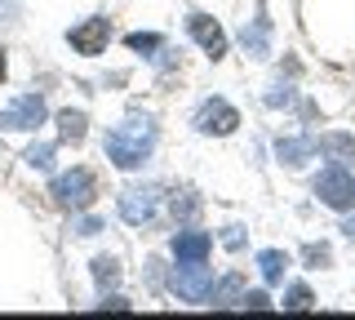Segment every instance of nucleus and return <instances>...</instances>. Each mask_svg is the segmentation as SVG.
<instances>
[{
	"label": "nucleus",
	"instance_id": "obj_28",
	"mask_svg": "<svg viewBox=\"0 0 355 320\" xmlns=\"http://www.w3.org/2000/svg\"><path fill=\"white\" fill-rule=\"evenodd\" d=\"M342 231H347V236L355 240V209H351V218H347V223H342Z\"/></svg>",
	"mask_w": 355,
	"mask_h": 320
},
{
	"label": "nucleus",
	"instance_id": "obj_4",
	"mask_svg": "<svg viewBox=\"0 0 355 320\" xmlns=\"http://www.w3.org/2000/svg\"><path fill=\"white\" fill-rule=\"evenodd\" d=\"M44 116H49V107H44L40 94H18L14 103L0 107V129L5 134H31V129L44 125Z\"/></svg>",
	"mask_w": 355,
	"mask_h": 320
},
{
	"label": "nucleus",
	"instance_id": "obj_22",
	"mask_svg": "<svg viewBox=\"0 0 355 320\" xmlns=\"http://www.w3.org/2000/svg\"><path fill=\"white\" fill-rule=\"evenodd\" d=\"M302 258H306V267H329V262H333V253H329V245H306L302 249Z\"/></svg>",
	"mask_w": 355,
	"mask_h": 320
},
{
	"label": "nucleus",
	"instance_id": "obj_27",
	"mask_svg": "<svg viewBox=\"0 0 355 320\" xmlns=\"http://www.w3.org/2000/svg\"><path fill=\"white\" fill-rule=\"evenodd\" d=\"M98 307H111V312H129V298H120V294H103V303H98Z\"/></svg>",
	"mask_w": 355,
	"mask_h": 320
},
{
	"label": "nucleus",
	"instance_id": "obj_25",
	"mask_svg": "<svg viewBox=\"0 0 355 320\" xmlns=\"http://www.w3.org/2000/svg\"><path fill=\"white\" fill-rule=\"evenodd\" d=\"M240 307H249V312H266V307H271V298H266L262 289H249L240 298Z\"/></svg>",
	"mask_w": 355,
	"mask_h": 320
},
{
	"label": "nucleus",
	"instance_id": "obj_11",
	"mask_svg": "<svg viewBox=\"0 0 355 320\" xmlns=\"http://www.w3.org/2000/svg\"><path fill=\"white\" fill-rule=\"evenodd\" d=\"M209 249H214V236H209V231L187 227V231H178V236H173V258L178 262H205Z\"/></svg>",
	"mask_w": 355,
	"mask_h": 320
},
{
	"label": "nucleus",
	"instance_id": "obj_15",
	"mask_svg": "<svg viewBox=\"0 0 355 320\" xmlns=\"http://www.w3.org/2000/svg\"><path fill=\"white\" fill-rule=\"evenodd\" d=\"M258 271H262L266 285H280L284 271H288V253H284V249H262V253H258Z\"/></svg>",
	"mask_w": 355,
	"mask_h": 320
},
{
	"label": "nucleus",
	"instance_id": "obj_5",
	"mask_svg": "<svg viewBox=\"0 0 355 320\" xmlns=\"http://www.w3.org/2000/svg\"><path fill=\"white\" fill-rule=\"evenodd\" d=\"M169 285H173V294L182 298V303H209L218 280H214V271H209L205 262H178Z\"/></svg>",
	"mask_w": 355,
	"mask_h": 320
},
{
	"label": "nucleus",
	"instance_id": "obj_6",
	"mask_svg": "<svg viewBox=\"0 0 355 320\" xmlns=\"http://www.w3.org/2000/svg\"><path fill=\"white\" fill-rule=\"evenodd\" d=\"M196 134H214V138H227V134H236V125H240V112L227 103V98H205V103L196 107Z\"/></svg>",
	"mask_w": 355,
	"mask_h": 320
},
{
	"label": "nucleus",
	"instance_id": "obj_2",
	"mask_svg": "<svg viewBox=\"0 0 355 320\" xmlns=\"http://www.w3.org/2000/svg\"><path fill=\"white\" fill-rule=\"evenodd\" d=\"M49 196H53V205H58V209H71V214H80V209L94 205L98 183H94V174H89V169H67V174H58V178H53Z\"/></svg>",
	"mask_w": 355,
	"mask_h": 320
},
{
	"label": "nucleus",
	"instance_id": "obj_24",
	"mask_svg": "<svg viewBox=\"0 0 355 320\" xmlns=\"http://www.w3.org/2000/svg\"><path fill=\"white\" fill-rule=\"evenodd\" d=\"M71 231L76 236H98V231H107V227H103V218H76Z\"/></svg>",
	"mask_w": 355,
	"mask_h": 320
},
{
	"label": "nucleus",
	"instance_id": "obj_14",
	"mask_svg": "<svg viewBox=\"0 0 355 320\" xmlns=\"http://www.w3.org/2000/svg\"><path fill=\"white\" fill-rule=\"evenodd\" d=\"M85 134H89V116H85V112H71V107H67V112H58V138H62V142L80 147Z\"/></svg>",
	"mask_w": 355,
	"mask_h": 320
},
{
	"label": "nucleus",
	"instance_id": "obj_1",
	"mask_svg": "<svg viewBox=\"0 0 355 320\" xmlns=\"http://www.w3.org/2000/svg\"><path fill=\"white\" fill-rule=\"evenodd\" d=\"M103 151H107V160L116 165V169H142L147 165V156L155 151V125L147 116H129L125 125H116L111 134L103 138Z\"/></svg>",
	"mask_w": 355,
	"mask_h": 320
},
{
	"label": "nucleus",
	"instance_id": "obj_19",
	"mask_svg": "<svg viewBox=\"0 0 355 320\" xmlns=\"http://www.w3.org/2000/svg\"><path fill=\"white\" fill-rule=\"evenodd\" d=\"M125 45L133 53H151V49H164V36H155V31H129Z\"/></svg>",
	"mask_w": 355,
	"mask_h": 320
},
{
	"label": "nucleus",
	"instance_id": "obj_8",
	"mask_svg": "<svg viewBox=\"0 0 355 320\" xmlns=\"http://www.w3.org/2000/svg\"><path fill=\"white\" fill-rule=\"evenodd\" d=\"M155 209H160V192H155V187H129V192H120V218H125L129 227L151 223Z\"/></svg>",
	"mask_w": 355,
	"mask_h": 320
},
{
	"label": "nucleus",
	"instance_id": "obj_18",
	"mask_svg": "<svg viewBox=\"0 0 355 320\" xmlns=\"http://www.w3.org/2000/svg\"><path fill=\"white\" fill-rule=\"evenodd\" d=\"M240 276H227V280H222V285H214V307H231V303H240Z\"/></svg>",
	"mask_w": 355,
	"mask_h": 320
},
{
	"label": "nucleus",
	"instance_id": "obj_10",
	"mask_svg": "<svg viewBox=\"0 0 355 320\" xmlns=\"http://www.w3.org/2000/svg\"><path fill=\"white\" fill-rule=\"evenodd\" d=\"M240 45H244L249 58H266V53H271V18H266V9H258V14L244 23Z\"/></svg>",
	"mask_w": 355,
	"mask_h": 320
},
{
	"label": "nucleus",
	"instance_id": "obj_16",
	"mask_svg": "<svg viewBox=\"0 0 355 320\" xmlns=\"http://www.w3.org/2000/svg\"><path fill=\"white\" fill-rule=\"evenodd\" d=\"M22 160H27L36 174H49V169H53V142H31Z\"/></svg>",
	"mask_w": 355,
	"mask_h": 320
},
{
	"label": "nucleus",
	"instance_id": "obj_21",
	"mask_svg": "<svg viewBox=\"0 0 355 320\" xmlns=\"http://www.w3.org/2000/svg\"><path fill=\"white\" fill-rule=\"evenodd\" d=\"M200 214V201L191 192H182V196H173V218H196Z\"/></svg>",
	"mask_w": 355,
	"mask_h": 320
},
{
	"label": "nucleus",
	"instance_id": "obj_23",
	"mask_svg": "<svg viewBox=\"0 0 355 320\" xmlns=\"http://www.w3.org/2000/svg\"><path fill=\"white\" fill-rule=\"evenodd\" d=\"M293 98H297V94H293V90H288V85H275V90H271V94H266V98H262V103H266V107H293Z\"/></svg>",
	"mask_w": 355,
	"mask_h": 320
},
{
	"label": "nucleus",
	"instance_id": "obj_12",
	"mask_svg": "<svg viewBox=\"0 0 355 320\" xmlns=\"http://www.w3.org/2000/svg\"><path fill=\"white\" fill-rule=\"evenodd\" d=\"M315 138H311V134H302V138H280V142H275V156H280V165H293V169H297V165H306L311 156H315Z\"/></svg>",
	"mask_w": 355,
	"mask_h": 320
},
{
	"label": "nucleus",
	"instance_id": "obj_29",
	"mask_svg": "<svg viewBox=\"0 0 355 320\" xmlns=\"http://www.w3.org/2000/svg\"><path fill=\"white\" fill-rule=\"evenodd\" d=\"M9 76V62H5V49H0V81H5Z\"/></svg>",
	"mask_w": 355,
	"mask_h": 320
},
{
	"label": "nucleus",
	"instance_id": "obj_20",
	"mask_svg": "<svg viewBox=\"0 0 355 320\" xmlns=\"http://www.w3.org/2000/svg\"><path fill=\"white\" fill-rule=\"evenodd\" d=\"M280 307H284V312H306V307H311V289H306V285H288Z\"/></svg>",
	"mask_w": 355,
	"mask_h": 320
},
{
	"label": "nucleus",
	"instance_id": "obj_9",
	"mask_svg": "<svg viewBox=\"0 0 355 320\" xmlns=\"http://www.w3.org/2000/svg\"><path fill=\"white\" fill-rule=\"evenodd\" d=\"M187 31H191V40L200 49L209 53V58H227V31L218 27V18H209V14H187Z\"/></svg>",
	"mask_w": 355,
	"mask_h": 320
},
{
	"label": "nucleus",
	"instance_id": "obj_7",
	"mask_svg": "<svg viewBox=\"0 0 355 320\" xmlns=\"http://www.w3.org/2000/svg\"><path fill=\"white\" fill-rule=\"evenodd\" d=\"M107 40H111V23L103 14L85 18V23H76L67 31V45H71L80 58H98V53H107Z\"/></svg>",
	"mask_w": 355,
	"mask_h": 320
},
{
	"label": "nucleus",
	"instance_id": "obj_26",
	"mask_svg": "<svg viewBox=\"0 0 355 320\" xmlns=\"http://www.w3.org/2000/svg\"><path fill=\"white\" fill-rule=\"evenodd\" d=\"M222 249L240 253L244 249V227H227V231H222Z\"/></svg>",
	"mask_w": 355,
	"mask_h": 320
},
{
	"label": "nucleus",
	"instance_id": "obj_17",
	"mask_svg": "<svg viewBox=\"0 0 355 320\" xmlns=\"http://www.w3.org/2000/svg\"><path fill=\"white\" fill-rule=\"evenodd\" d=\"M116 280H120V262L116 258H94V285H98V289L107 294Z\"/></svg>",
	"mask_w": 355,
	"mask_h": 320
},
{
	"label": "nucleus",
	"instance_id": "obj_13",
	"mask_svg": "<svg viewBox=\"0 0 355 320\" xmlns=\"http://www.w3.org/2000/svg\"><path fill=\"white\" fill-rule=\"evenodd\" d=\"M315 147L324 151V156H333V165H351L355 160V138L351 134H320Z\"/></svg>",
	"mask_w": 355,
	"mask_h": 320
},
{
	"label": "nucleus",
	"instance_id": "obj_3",
	"mask_svg": "<svg viewBox=\"0 0 355 320\" xmlns=\"http://www.w3.org/2000/svg\"><path fill=\"white\" fill-rule=\"evenodd\" d=\"M315 196H320V205L338 209V214H351V209H355V174L347 169V165H329V169H320Z\"/></svg>",
	"mask_w": 355,
	"mask_h": 320
}]
</instances>
